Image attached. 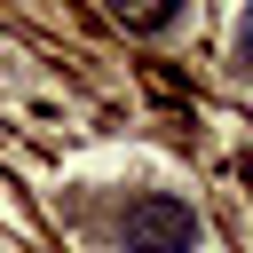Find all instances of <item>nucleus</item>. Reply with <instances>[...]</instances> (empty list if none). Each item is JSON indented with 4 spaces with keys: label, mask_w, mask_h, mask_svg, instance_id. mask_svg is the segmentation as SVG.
<instances>
[{
    "label": "nucleus",
    "mask_w": 253,
    "mask_h": 253,
    "mask_svg": "<svg viewBox=\"0 0 253 253\" xmlns=\"http://www.w3.org/2000/svg\"><path fill=\"white\" fill-rule=\"evenodd\" d=\"M198 213L182 206V198H166V190H150V198H134L126 213H119V245L126 253H198Z\"/></svg>",
    "instance_id": "f257e3e1"
},
{
    "label": "nucleus",
    "mask_w": 253,
    "mask_h": 253,
    "mask_svg": "<svg viewBox=\"0 0 253 253\" xmlns=\"http://www.w3.org/2000/svg\"><path fill=\"white\" fill-rule=\"evenodd\" d=\"M111 16L126 24V32H174V16H182V0H111Z\"/></svg>",
    "instance_id": "f03ea898"
},
{
    "label": "nucleus",
    "mask_w": 253,
    "mask_h": 253,
    "mask_svg": "<svg viewBox=\"0 0 253 253\" xmlns=\"http://www.w3.org/2000/svg\"><path fill=\"white\" fill-rule=\"evenodd\" d=\"M229 55H237V71H253V0L237 8V40H229Z\"/></svg>",
    "instance_id": "7ed1b4c3"
}]
</instances>
